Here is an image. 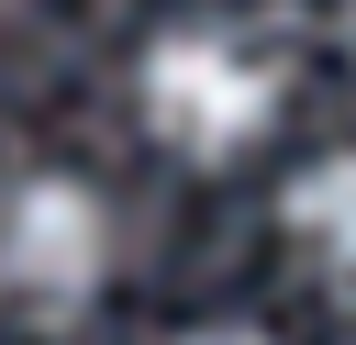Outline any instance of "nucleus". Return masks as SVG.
I'll return each instance as SVG.
<instances>
[{"label": "nucleus", "instance_id": "f257e3e1", "mask_svg": "<svg viewBox=\"0 0 356 345\" xmlns=\"http://www.w3.org/2000/svg\"><path fill=\"white\" fill-rule=\"evenodd\" d=\"M267 111H278V78L245 45H222V33L145 45V122H156V145H178V156H245L267 134Z\"/></svg>", "mask_w": 356, "mask_h": 345}, {"label": "nucleus", "instance_id": "f03ea898", "mask_svg": "<svg viewBox=\"0 0 356 345\" xmlns=\"http://www.w3.org/2000/svg\"><path fill=\"white\" fill-rule=\"evenodd\" d=\"M111 267V211L78 178H22L0 211V278L22 300H89Z\"/></svg>", "mask_w": 356, "mask_h": 345}, {"label": "nucleus", "instance_id": "7ed1b4c3", "mask_svg": "<svg viewBox=\"0 0 356 345\" xmlns=\"http://www.w3.org/2000/svg\"><path fill=\"white\" fill-rule=\"evenodd\" d=\"M289 234H300L323 267L356 278V156H323V167L289 178Z\"/></svg>", "mask_w": 356, "mask_h": 345}, {"label": "nucleus", "instance_id": "20e7f679", "mask_svg": "<svg viewBox=\"0 0 356 345\" xmlns=\"http://www.w3.org/2000/svg\"><path fill=\"white\" fill-rule=\"evenodd\" d=\"M189 345H267V334H245V323H211V334H189Z\"/></svg>", "mask_w": 356, "mask_h": 345}]
</instances>
